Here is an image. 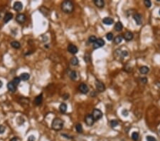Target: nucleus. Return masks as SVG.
<instances>
[{"label": "nucleus", "mask_w": 160, "mask_h": 141, "mask_svg": "<svg viewBox=\"0 0 160 141\" xmlns=\"http://www.w3.org/2000/svg\"><path fill=\"white\" fill-rule=\"evenodd\" d=\"M61 9L64 13L70 14L72 13L74 10V5L71 1H64L61 4Z\"/></svg>", "instance_id": "obj_1"}, {"label": "nucleus", "mask_w": 160, "mask_h": 141, "mask_svg": "<svg viewBox=\"0 0 160 141\" xmlns=\"http://www.w3.org/2000/svg\"><path fill=\"white\" fill-rule=\"evenodd\" d=\"M63 125L64 122L61 119L56 118H54L53 120L51 123V128L54 130H61L63 129Z\"/></svg>", "instance_id": "obj_2"}, {"label": "nucleus", "mask_w": 160, "mask_h": 141, "mask_svg": "<svg viewBox=\"0 0 160 141\" xmlns=\"http://www.w3.org/2000/svg\"><path fill=\"white\" fill-rule=\"evenodd\" d=\"M93 117V118L95 120V121H98L100 119H101L102 118V112L99 110V109H97V108H95L93 111V114H92Z\"/></svg>", "instance_id": "obj_3"}, {"label": "nucleus", "mask_w": 160, "mask_h": 141, "mask_svg": "<svg viewBox=\"0 0 160 141\" xmlns=\"http://www.w3.org/2000/svg\"><path fill=\"white\" fill-rule=\"evenodd\" d=\"M85 123L88 126H92L95 123V120L93 118V117L90 114H88L86 118H85Z\"/></svg>", "instance_id": "obj_4"}, {"label": "nucleus", "mask_w": 160, "mask_h": 141, "mask_svg": "<svg viewBox=\"0 0 160 141\" xmlns=\"http://www.w3.org/2000/svg\"><path fill=\"white\" fill-rule=\"evenodd\" d=\"M95 84V87H96V89H97L98 91H99V92H104L105 90V86L100 81L96 80Z\"/></svg>", "instance_id": "obj_5"}, {"label": "nucleus", "mask_w": 160, "mask_h": 141, "mask_svg": "<svg viewBox=\"0 0 160 141\" xmlns=\"http://www.w3.org/2000/svg\"><path fill=\"white\" fill-rule=\"evenodd\" d=\"M105 41L102 39H97V40L95 41V42L93 43V48L95 49H99V48H101V47H102L104 45H105Z\"/></svg>", "instance_id": "obj_6"}, {"label": "nucleus", "mask_w": 160, "mask_h": 141, "mask_svg": "<svg viewBox=\"0 0 160 141\" xmlns=\"http://www.w3.org/2000/svg\"><path fill=\"white\" fill-rule=\"evenodd\" d=\"M78 89H79L80 91H81L83 94H86V93H88L89 92V87L87 86V84H86L84 83H81L79 85Z\"/></svg>", "instance_id": "obj_7"}, {"label": "nucleus", "mask_w": 160, "mask_h": 141, "mask_svg": "<svg viewBox=\"0 0 160 141\" xmlns=\"http://www.w3.org/2000/svg\"><path fill=\"white\" fill-rule=\"evenodd\" d=\"M67 50L68 52H70L71 54H76L78 51V47L73 44H69L68 46V48H67Z\"/></svg>", "instance_id": "obj_8"}, {"label": "nucleus", "mask_w": 160, "mask_h": 141, "mask_svg": "<svg viewBox=\"0 0 160 141\" xmlns=\"http://www.w3.org/2000/svg\"><path fill=\"white\" fill-rule=\"evenodd\" d=\"M133 19H134V20L135 21V22H136V24L137 25H139V26L142 25V16L140 14H138V13L135 14L134 15H133Z\"/></svg>", "instance_id": "obj_9"}, {"label": "nucleus", "mask_w": 160, "mask_h": 141, "mask_svg": "<svg viewBox=\"0 0 160 141\" xmlns=\"http://www.w3.org/2000/svg\"><path fill=\"white\" fill-rule=\"evenodd\" d=\"M26 16L23 14H19L16 16V21L19 24H23L26 21Z\"/></svg>", "instance_id": "obj_10"}, {"label": "nucleus", "mask_w": 160, "mask_h": 141, "mask_svg": "<svg viewBox=\"0 0 160 141\" xmlns=\"http://www.w3.org/2000/svg\"><path fill=\"white\" fill-rule=\"evenodd\" d=\"M13 8L16 12H20L23 9V4L20 2H16L13 5Z\"/></svg>", "instance_id": "obj_11"}, {"label": "nucleus", "mask_w": 160, "mask_h": 141, "mask_svg": "<svg viewBox=\"0 0 160 141\" xmlns=\"http://www.w3.org/2000/svg\"><path fill=\"white\" fill-rule=\"evenodd\" d=\"M43 101V94L41 93L40 95L37 96L36 98H35V100H34V103L36 106H39L41 104Z\"/></svg>", "instance_id": "obj_12"}, {"label": "nucleus", "mask_w": 160, "mask_h": 141, "mask_svg": "<svg viewBox=\"0 0 160 141\" xmlns=\"http://www.w3.org/2000/svg\"><path fill=\"white\" fill-rule=\"evenodd\" d=\"M123 37H124V39L126 41H131L133 39V34L132 32H130V31H126L123 34Z\"/></svg>", "instance_id": "obj_13"}, {"label": "nucleus", "mask_w": 160, "mask_h": 141, "mask_svg": "<svg viewBox=\"0 0 160 141\" xmlns=\"http://www.w3.org/2000/svg\"><path fill=\"white\" fill-rule=\"evenodd\" d=\"M102 22L105 25H112L114 23V20L110 17H105L102 19Z\"/></svg>", "instance_id": "obj_14"}, {"label": "nucleus", "mask_w": 160, "mask_h": 141, "mask_svg": "<svg viewBox=\"0 0 160 141\" xmlns=\"http://www.w3.org/2000/svg\"><path fill=\"white\" fill-rule=\"evenodd\" d=\"M7 88H8V90L12 92V93H14L16 92V86H15L12 82H9L7 84Z\"/></svg>", "instance_id": "obj_15"}, {"label": "nucleus", "mask_w": 160, "mask_h": 141, "mask_svg": "<svg viewBox=\"0 0 160 141\" xmlns=\"http://www.w3.org/2000/svg\"><path fill=\"white\" fill-rule=\"evenodd\" d=\"M12 18H13V14L12 13H10V12L6 13L5 15H4V23L9 22L10 20L12 19Z\"/></svg>", "instance_id": "obj_16"}, {"label": "nucleus", "mask_w": 160, "mask_h": 141, "mask_svg": "<svg viewBox=\"0 0 160 141\" xmlns=\"http://www.w3.org/2000/svg\"><path fill=\"white\" fill-rule=\"evenodd\" d=\"M20 79L21 81H28L30 78V75L29 74H27V73H23L21 74L20 76Z\"/></svg>", "instance_id": "obj_17"}, {"label": "nucleus", "mask_w": 160, "mask_h": 141, "mask_svg": "<svg viewBox=\"0 0 160 141\" xmlns=\"http://www.w3.org/2000/svg\"><path fill=\"white\" fill-rule=\"evenodd\" d=\"M94 4L98 8H102L105 5V2H104L103 0H95Z\"/></svg>", "instance_id": "obj_18"}, {"label": "nucleus", "mask_w": 160, "mask_h": 141, "mask_svg": "<svg viewBox=\"0 0 160 141\" xmlns=\"http://www.w3.org/2000/svg\"><path fill=\"white\" fill-rule=\"evenodd\" d=\"M122 28H123L122 24L120 21H117L115 24V31H121L122 30Z\"/></svg>", "instance_id": "obj_19"}, {"label": "nucleus", "mask_w": 160, "mask_h": 141, "mask_svg": "<svg viewBox=\"0 0 160 141\" xmlns=\"http://www.w3.org/2000/svg\"><path fill=\"white\" fill-rule=\"evenodd\" d=\"M149 71V68L147 66H144L140 67V72L142 74H147Z\"/></svg>", "instance_id": "obj_20"}, {"label": "nucleus", "mask_w": 160, "mask_h": 141, "mask_svg": "<svg viewBox=\"0 0 160 141\" xmlns=\"http://www.w3.org/2000/svg\"><path fill=\"white\" fill-rule=\"evenodd\" d=\"M59 110L61 113H65L67 110V105L64 103H61L59 106Z\"/></svg>", "instance_id": "obj_21"}, {"label": "nucleus", "mask_w": 160, "mask_h": 141, "mask_svg": "<svg viewBox=\"0 0 160 141\" xmlns=\"http://www.w3.org/2000/svg\"><path fill=\"white\" fill-rule=\"evenodd\" d=\"M11 46L13 47L14 49H20L21 47V44L19 41H14L11 43Z\"/></svg>", "instance_id": "obj_22"}, {"label": "nucleus", "mask_w": 160, "mask_h": 141, "mask_svg": "<svg viewBox=\"0 0 160 141\" xmlns=\"http://www.w3.org/2000/svg\"><path fill=\"white\" fill-rule=\"evenodd\" d=\"M122 39H123V37H122L121 35L117 36L114 39V42H115V43H116V44H120V43L122 41Z\"/></svg>", "instance_id": "obj_23"}, {"label": "nucleus", "mask_w": 160, "mask_h": 141, "mask_svg": "<svg viewBox=\"0 0 160 141\" xmlns=\"http://www.w3.org/2000/svg\"><path fill=\"white\" fill-rule=\"evenodd\" d=\"M69 77L72 80H75L76 78H77V73H76V71H75V70H71V71L70 72V74H69Z\"/></svg>", "instance_id": "obj_24"}, {"label": "nucleus", "mask_w": 160, "mask_h": 141, "mask_svg": "<svg viewBox=\"0 0 160 141\" xmlns=\"http://www.w3.org/2000/svg\"><path fill=\"white\" fill-rule=\"evenodd\" d=\"M75 130H76V131L78 132V133H83V126H82V125L81 124V123H78V124H76V125H75Z\"/></svg>", "instance_id": "obj_25"}, {"label": "nucleus", "mask_w": 160, "mask_h": 141, "mask_svg": "<svg viewBox=\"0 0 160 141\" xmlns=\"http://www.w3.org/2000/svg\"><path fill=\"white\" fill-rule=\"evenodd\" d=\"M70 63H71V65H73V66H77V65L78 64V58L75 57V56L73 57V58L70 59Z\"/></svg>", "instance_id": "obj_26"}, {"label": "nucleus", "mask_w": 160, "mask_h": 141, "mask_svg": "<svg viewBox=\"0 0 160 141\" xmlns=\"http://www.w3.org/2000/svg\"><path fill=\"white\" fill-rule=\"evenodd\" d=\"M132 139L134 141H137L139 139V133L137 132H134L132 133Z\"/></svg>", "instance_id": "obj_27"}, {"label": "nucleus", "mask_w": 160, "mask_h": 141, "mask_svg": "<svg viewBox=\"0 0 160 141\" xmlns=\"http://www.w3.org/2000/svg\"><path fill=\"white\" fill-rule=\"evenodd\" d=\"M20 82H21V79H20L19 77H15V78L13 79V81H12V83H13L15 86H16L20 83Z\"/></svg>", "instance_id": "obj_28"}, {"label": "nucleus", "mask_w": 160, "mask_h": 141, "mask_svg": "<svg viewBox=\"0 0 160 141\" xmlns=\"http://www.w3.org/2000/svg\"><path fill=\"white\" fill-rule=\"evenodd\" d=\"M110 124L111 127L115 128V127H116V126H117V125H118L119 123H118V121H116V120H112V121H110Z\"/></svg>", "instance_id": "obj_29"}, {"label": "nucleus", "mask_w": 160, "mask_h": 141, "mask_svg": "<svg viewBox=\"0 0 160 141\" xmlns=\"http://www.w3.org/2000/svg\"><path fill=\"white\" fill-rule=\"evenodd\" d=\"M120 53H119V56L121 57V58H124L125 56H127L128 55V52L127 51H120Z\"/></svg>", "instance_id": "obj_30"}, {"label": "nucleus", "mask_w": 160, "mask_h": 141, "mask_svg": "<svg viewBox=\"0 0 160 141\" xmlns=\"http://www.w3.org/2000/svg\"><path fill=\"white\" fill-rule=\"evenodd\" d=\"M97 40V38L95 36H90L88 39V41L89 43H94L95 42V41Z\"/></svg>", "instance_id": "obj_31"}, {"label": "nucleus", "mask_w": 160, "mask_h": 141, "mask_svg": "<svg viewBox=\"0 0 160 141\" xmlns=\"http://www.w3.org/2000/svg\"><path fill=\"white\" fill-rule=\"evenodd\" d=\"M106 38L107 39H108V41H112L113 39V33L110 32V33H108L106 35Z\"/></svg>", "instance_id": "obj_32"}, {"label": "nucleus", "mask_w": 160, "mask_h": 141, "mask_svg": "<svg viewBox=\"0 0 160 141\" xmlns=\"http://www.w3.org/2000/svg\"><path fill=\"white\" fill-rule=\"evenodd\" d=\"M84 60L87 63H89L90 61V56L89 54H85V56H84Z\"/></svg>", "instance_id": "obj_33"}, {"label": "nucleus", "mask_w": 160, "mask_h": 141, "mask_svg": "<svg viewBox=\"0 0 160 141\" xmlns=\"http://www.w3.org/2000/svg\"><path fill=\"white\" fill-rule=\"evenodd\" d=\"M146 140H147V141H156V139L154 137L151 136V135H147L146 137Z\"/></svg>", "instance_id": "obj_34"}, {"label": "nucleus", "mask_w": 160, "mask_h": 141, "mask_svg": "<svg viewBox=\"0 0 160 141\" xmlns=\"http://www.w3.org/2000/svg\"><path fill=\"white\" fill-rule=\"evenodd\" d=\"M144 4L147 8H149L152 6V2L149 1V0H145V1L144 2Z\"/></svg>", "instance_id": "obj_35"}, {"label": "nucleus", "mask_w": 160, "mask_h": 141, "mask_svg": "<svg viewBox=\"0 0 160 141\" xmlns=\"http://www.w3.org/2000/svg\"><path fill=\"white\" fill-rule=\"evenodd\" d=\"M20 102L26 103V104H28L29 103V100H28L27 98H20Z\"/></svg>", "instance_id": "obj_36"}, {"label": "nucleus", "mask_w": 160, "mask_h": 141, "mask_svg": "<svg viewBox=\"0 0 160 141\" xmlns=\"http://www.w3.org/2000/svg\"><path fill=\"white\" fill-rule=\"evenodd\" d=\"M140 81H141V83H143V84H146V83H147L148 80H147V78L146 77H142V78H140Z\"/></svg>", "instance_id": "obj_37"}, {"label": "nucleus", "mask_w": 160, "mask_h": 141, "mask_svg": "<svg viewBox=\"0 0 160 141\" xmlns=\"http://www.w3.org/2000/svg\"><path fill=\"white\" fill-rule=\"evenodd\" d=\"M122 115L123 116H125V117L128 116V115H129L128 110H126V109L122 110Z\"/></svg>", "instance_id": "obj_38"}, {"label": "nucleus", "mask_w": 160, "mask_h": 141, "mask_svg": "<svg viewBox=\"0 0 160 141\" xmlns=\"http://www.w3.org/2000/svg\"><path fill=\"white\" fill-rule=\"evenodd\" d=\"M5 131V127L4 125H0V134L4 133Z\"/></svg>", "instance_id": "obj_39"}, {"label": "nucleus", "mask_w": 160, "mask_h": 141, "mask_svg": "<svg viewBox=\"0 0 160 141\" xmlns=\"http://www.w3.org/2000/svg\"><path fill=\"white\" fill-rule=\"evenodd\" d=\"M35 140H36V138L34 135H30L27 140V141H35Z\"/></svg>", "instance_id": "obj_40"}, {"label": "nucleus", "mask_w": 160, "mask_h": 141, "mask_svg": "<svg viewBox=\"0 0 160 141\" xmlns=\"http://www.w3.org/2000/svg\"><path fill=\"white\" fill-rule=\"evenodd\" d=\"M63 98L64 100H67L68 98H69V94H68V93L65 94V95L63 96Z\"/></svg>", "instance_id": "obj_41"}, {"label": "nucleus", "mask_w": 160, "mask_h": 141, "mask_svg": "<svg viewBox=\"0 0 160 141\" xmlns=\"http://www.w3.org/2000/svg\"><path fill=\"white\" fill-rule=\"evenodd\" d=\"M61 135H62V136H63V137H66L67 139H71V138H72V137H70L69 136H68V135H66V134H61Z\"/></svg>", "instance_id": "obj_42"}, {"label": "nucleus", "mask_w": 160, "mask_h": 141, "mask_svg": "<svg viewBox=\"0 0 160 141\" xmlns=\"http://www.w3.org/2000/svg\"><path fill=\"white\" fill-rule=\"evenodd\" d=\"M10 141H18V138H17L16 137H14L12 138V139L10 140Z\"/></svg>", "instance_id": "obj_43"}, {"label": "nucleus", "mask_w": 160, "mask_h": 141, "mask_svg": "<svg viewBox=\"0 0 160 141\" xmlns=\"http://www.w3.org/2000/svg\"><path fill=\"white\" fill-rule=\"evenodd\" d=\"M3 86V83H2V81H0V88H2V86Z\"/></svg>", "instance_id": "obj_44"}, {"label": "nucleus", "mask_w": 160, "mask_h": 141, "mask_svg": "<svg viewBox=\"0 0 160 141\" xmlns=\"http://www.w3.org/2000/svg\"><path fill=\"white\" fill-rule=\"evenodd\" d=\"M159 14H160V10H159Z\"/></svg>", "instance_id": "obj_45"}, {"label": "nucleus", "mask_w": 160, "mask_h": 141, "mask_svg": "<svg viewBox=\"0 0 160 141\" xmlns=\"http://www.w3.org/2000/svg\"><path fill=\"white\" fill-rule=\"evenodd\" d=\"M159 133H160V129H159Z\"/></svg>", "instance_id": "obj_46"}]
</instances>
